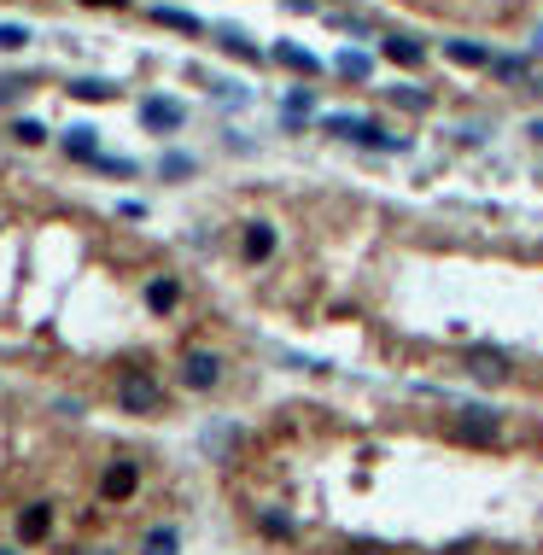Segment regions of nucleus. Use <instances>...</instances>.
<instances>
[{
	"label": "nucleus",
	"instance_id": "2eb2a0df",
	"mask_svg": "<svg viewBox=\"0 0 543 555\" xmlns=\"http://www.w3.org/2000/svg\"><path fill=\"white\" fill-rule=\"evenodd\" d=\"M333 70L351 77V82H368V77H374V59H368V53H339V59H333Z\"/></svg>",
	"mask_w": 543,
	"mask_h": 555
},
{
	"label": "nucleus",
	"instance_id": "f257e3e1",
	"mask_svg": "<svg viewBox=\"0 0 543 555\" xmlns=\"http://www.w3.org/2000/svg\"><path fill=\"white\" fill-rule=\"evenodd\" d=\"M322 129H327V134H345V141H363V146H386V153H403L398 134H386L380 123H368V117H345V111H327Z\"/></svg>",
	"mask_w": 543,
	"mask_h": 555
},
{
	"label": "nucleus",
	"instance_id": "f3484780",
	"mask_svg": "<svg viewBox=\"0 0 543 555\" xmlns=\"http://www.w3.org/2000/svg\"><path fill=\"white\" fill-rule=\"evenodd\" d=\"M152 18H158V23H170V30H181V35H199V30H205V23L193 18V12H176V6H158Z\"/></svg>",
	"mask_w": 543,
	"mask_h": 555
},
{
	"label": "nucleus",
	"instance_id": "9d476101",
	"mask_svg": "<svg viewBox=\"0 0 543 555\" xmlns=\"http://www.w3.org/2000/svg\"><path fill=\"white\" fill-rule=\"evenodd\" d=\"M444 59H450V65H491V47L485 42H444Z\"/></svg>",
	"mask_w": 543,
	"mask_h": 555
},
{
	"label": "nucleus",
	"instance_id": "5701e85b",
	"mask_svg": "<svg viewBox=\"0 0 543 555\" xmlns=\"http://www.w3.org/2000/svg\"><path fill=\"white\" fill-rule=\"evenodd\" d=\"M12 134H18L23 146H41V141H47V129H41V123H30V117H23V123H12Z\"/></svg>",
	"mask_w": 543,
	"mask_h": 555
},
{
	"label": "nucleus",
	"instance_id": "cd10ccee",
	"mask_svg": "<svg viewBox=\"0 0 543 555\" xmlns=\"http://www.w3.org/2000/svg\"><path fill=\"white\" fill-rule=\"evenodd\" d=\"M351 555H368V550H351Z\"/></svg>",
	"mask_w": 543,
	"mask_h": 555
},
{
	"label": "nucleus",
	"instance_id": "393cba45",
	"mask_svg": "<svg viewBox=\"0 0 543 555\" xmlns=\"http://www.w3.org/2000/svg\"><path fill=\"white\" fill-rule=\"evenodd\" d=\"M263 532H275V538H292V521H287V514H263Z\"/></svg>",
	"mask_w": 543,
	"mask_h": 555
},
{
	"label": "nucleus",
	"instance_id": "ddd939ff",
	"mask_svg": "<svg viewBox=\"0 0 543 555\" xmlns=\"http://www.w3.org/2000/svg\"><path fill=\"white\" fill-rule=\"evenodd\" d=\"M275 59H281L287 70H304V77H316V70H322V59L304 53V47H292V42H281V47H275Z\"/></svg>",
	"mask_w": 543,
	"mask_h": 555
},
{
	"label": "nucleus",
	"instance_id": "412c9836",
	"mask_svg": "<svg viewBox=\"0 0 543 555\" xmlns=\"http://www.w3.org/2000/svg\"><path fill=\"white\" fill-rule=\"evenodd\" d=\"M23 42H30V30H23V23H0V53H18Z\"/></svg>",
	"mask_w": 543,
	"mask_h": 555
},
{
	"label": "nucleus",
	"instance_id": "a878e982",
	"mask_svg": "<svg viewBox=\"0 0 543 555\" xmlns=\"http://www.w3.org/2000/svg\"><path fill=\"white\" fill-rule=\"evenodd\" d=\"M82 6H123V0H82Z\"/></svg>",
	"mask_w": 543,
	"mask_h": 555
},
{
	"label": "nucleus",
	"instance_id": "39448f33",
	"mask_svg": "<svg viewBox=\"0 0 543 555\" xmlns=\"http://www.w3.org/2000/svg\"><path fill=\"white\" fill-rule=\"evenodd\" d=\"M456 439H462V444H497V415H491V410H467L462 421H456Z\"/></svg>",
	"mask_w": 543,
	"mask_h": 555
},
{
	"label": "nucleus",
	"instance_id": "6ab92c4d",
	"mask_svg": "<svg viewBox=\"0 0 543 555\" xmlns=\"http://www.w3.org/2000/svg\"><path fill=\"white\" fill-rule=\"evenodd\" d=\"M70 94H77V100H111V82H100V77H82V82H70Z\"/></svg>",
	"mask_w": 543,
	"mask_h": 555
},
{
	"label": "nucleus",
	"instance_id": "20e7f679",
	"mask_svg": "<svg viewBox=\"0 0 543 555\" xmlns=\"http://www.w3.org/2000/svg\"><path fill=\"white\" fill-rule=\"evenodd\" d=\"M141 123L152 134H176L181 123H188V111H181L176 100H158V94H152V100H141Z\"/></svg>",
	"mask_w": 543,
	"mask_h": 555
},
{
	"label": "nucleus",
	"instance_id": "6e6552de",
	"mask_svg": "<svg viewBox=\"0 0 543 555\" xmlns=\"http://www.w3.org/2000/svg\"><path fill=\"white\" fill-rule=\"evenodd\" d=\"M467 375L485 380V386H497V380L509 375V356H502V351H485V345H479V351H467Z\"/></svg>",
	"mask_w": 543,
	"mask_h": 555
},
{
	"label": "nucleus",
	"instance_id": "7ed1b4c3",
	"mask_svg": "<svg viewBox=\"0 0 543 555\" xmlns=\"http://www.w3.org/2000/svg\"><path fill=\"white\" fill-rule=\"evenodd\" d=\"M222 380V356L216 351H188L181 356V386L188 392H211Z\"/></svg>",
	"mask_w": 543,
	"mask_h": 555
},
{
	"label": "nucleus",
	"instance_id": "c85d7f7f",
	"mask_svg": "<svg viewBox=\"0 0 543 555\" xmlns=\"http://www.w3.org/2000/svg\"><path fill=\"white\" fill-rule=\"evenodd\" d=\"M0 555H12V550H0Z\"/></svg>",
	"mask_w": 543,
	"mask_h": 555
},
{
	"label": "nucleus",
	"instance_id": "9b49d317",
	"mask_svg": "<svg viewBox=\"0 0 543 555\" xmlns=\"http://www.w3.org/2000/svg\"><path fill=\"white\" fill-rule=\"evenodd\" d=\"M146 304H152L158 316H164V310H176V304H181V287H176V281H170V275L146 281Z\"/></svg>",
	"mask_w": 543,
	"mask_h": 555
},
{
	"label": "nucleus",
	"instance_id": "aec40b11",
	"mask_svg": "<svg viewBox=\"0 0 543 555\" xmlns=\"http://www.w3.org/2000/svg\"><path fill=\"white\" fill-rule=\"evenodd\" d=\"M158 170H164L170 181H181V176H193V158L188 153H164V164H158Z\"/></svg>",
	"mask_w": 543,
	"mask_h": 555
},
{
	"label": "nucleus",
	"instance_id": "dca6fc26",
	"mask_svg": "<svg viewBox=\"0 0 543 555\" xmlns=\"http://www.w3.org/2000/svg\"><path fill=\"white\" fill-rule=\"evenodd\" d=\"M176 550H181L176 526H158V532H146V544H141V555H176Z\"/></svg>",
	"mask_w": 543,
	"mask_h": 555
},
{
	"label": "nucleus",
	"instance_id": "a211bd4d",
	"mask_svg": "<svg viewBox=\"0 0 543 555\" xmlns=\"http://www.w3.org/2000/svg\"><path fill=\"white\" fill-rule=\"evenodd\" d=\"M391 100H398L403 111H427V106H433V94L415 88V82H398V88H391Z\"/></svg>",
	"mask_w": 543,
	"mask_h": 555
},
{
	"label": "nucleus",
	"instance_id": "1a4fd4ad",
	"mask_svg": "<svg viewBox=\"0 0 543 555\" xmlns=\"http://www.w3.org/2000/svg\"><path fill=\"white\" fill-rule=\"evenodd\" d=\"M240 252H245V264H269V257H275V228H269V222H252Z\"/></svg>",
	"mask_w": 543,
	"mask_h": 555
},
{
	"label": "nucleus",
	"instance_id": "b1692460",
	"mask_svg": "<svg viewBox=\"0 0 543 555\" xmlns=\"http://www.w3.org/2000/svg\"><path fill=\"white\" fill-rule=\"evenodd\" d=\"M222 47H228V53H240V59H257V47H252V42H245V35H234V30H228V35H222Z\"/></svg>",
	"mask_w": 543,
	"mask_h": 555
},
{
	"label": "nucleus",
	"instance_id": "bb28decb",
	"mask_svg": "<svg viewBox=\"0 0 543 555\" xmlns=\"http://www.w3.org/2000/svg\"><path fill=\"white\" fill-rule=\"evenodd\" d=\"M538 141H543V123H538Z\"/></svg>",
	"mask_w": 543,
	"mask_h": 555
},
{
	"label": "nucleus",
	"instance_id": "4468645a",
	"mask_svg": "<svg viewBox=\"0 0 543 555\" xmlns=\"http://www.w3.org/2000/svg\"><path fill=\"white\" fill-rule=\"evenodd\" d=\"M386 59H398V65H421L427 47L415 42V35H391V42H386Z\"/></svg>",
	"mask_w": 543,
	"mask_h": 555
},
{
	"label": "nucleus",
	"instance_id": "f8f14e48",
	"mask_svg": "<svg viewBox=\"0 0 543 555\" xmlns=\"http://www.w3.org/2000/svg\"><path fill=\"white\" fill-rule=\"evenodd\" d=\"M65 153L82 158V164H94V158H100V134H94V129H70L65 134Z\"/></svg>",
	"mask_w": 543,
	"mask_h": 555
},
{
	"label": "nucleus",
	"instance_id": "f03ea898",
	"mask_svg": "<svg viewBox=\"0 0 543 555\" xmlns=\"http://www.w3.org/2000/svg\"><path fill=\"white\" fill-rule=\"evenodd\" d=\"M158 398H164V392H158V380L146 375V368H134V375H123V380H117V403H123L129 415L158 410Z\"/></svg>",
	"mask_w": 543,
	"mask_h": 555
},
{
	"label": "nucleus",
	"instance_id": "0eeeda50",
	"mask_svg": "<svg viewBox=\"0 0 543 555\" xmlns=\"http://www.w3.org/2000/svg\"><path fill=\"white\" fill-rule=\"evenodd\" d=\"M134 486H141V467H134V462H111V467H106V479H100L106 503H123Z\"/></svg>",
	"mask_w": 543,
	"mask_h": 555
},
{
	"label": "nucleus",
	"instance_id": "4be33fe9",
	"mask_svg": "<svg viewBox=\"0 0 543 555\" xmlns=\"http://www.w3.org/2000/svg\"><path fill=\"white\" fill-rule=\"evenodd\" d=\"M491 65H497V77H502V82H520L526 70H532V59H491Z\"/></svg>",
	"mask_w": 543,
	"mask_h": 555
},
{
	"label": "nucleus",
	"instance_id": "423d86ee",
	"mask_svg": "<svg viewBox=\"0 0 543 555\" xmlns=\"http://www.w3.org/2000/svg\"><path fill=\"white\" fill-rule=\"evenodd\" d=\"M47 532H53V509H47V503H23L18 509V538L23 544H41Z\"/></svg>",
	"mask_w": 543,
	"mask_h": 555
}]
</instances>
